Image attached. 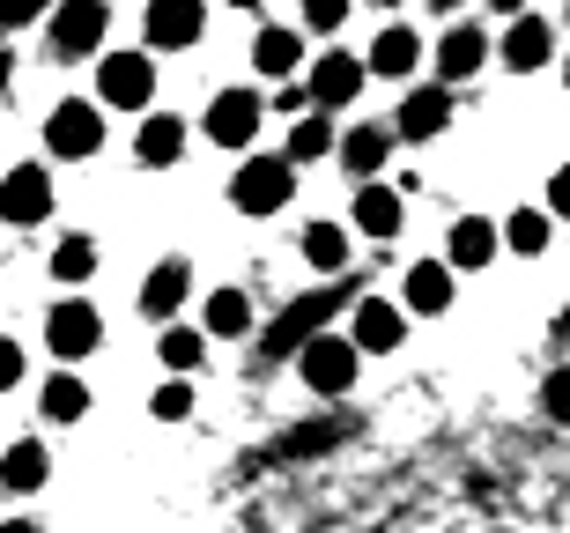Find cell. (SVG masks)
Masks as SVG:
<instances>
[{
    "label": "cell",
    "mask_w": 570,
    "mask_h": 533,
    "mask_svg": "<svg viewBox=\"0 0 570 533\" xmlns=\"http://www.w3.org/2000/svg\"><path fill=\"white\" fill-rule=\"evenodd\" d=\"M341 304H348V289H318V297H296L289 312H282L275 326H267V342H259V356L267 363H296L304 348L326 334V319H334Z\"/></svg>",
    "instance_id": "cell-1"
},
{
    "label": "cell",
    "mask_w": 570,
    "mask_h": 533,
    "mask_svg": "<svg viewBox=\"0 0 570 533\" xmlns=\"http://www.w3.org/2000/svg\"><path fill=\"white\" fill-rule=\"evenodd\" d=\"M45 348L60 363H82V356H97L105 348V312L89 297H60L52 312H45Z\"/></svg>",
    "instance_id": "cell-2"
},
{
    "label": "cell",
    "mask_w": 570,
    "mask_h": 533,
    "mask_svg": "<svg viewBox=\"0 0 570 533\" xmlns=\"http://www.w3.org/2000/svg\"><path fill=\"white\" fill-rule=\"evenodd\" d=\"M289 193H296V164L289 156H245V171L230 178V208L275 215V208H289Z\"/></svg>",
    "instance_id": "cell-3"
},
{
    "label": "cell",
    "mask_w": 570,
    "mask_h": 533,
    "mask_svg": "<svg viewBox=\"0 0 570 533\" xmlns=\"http://www.w3.org/2000/svg\"><path fill=\"white\" fill-rule=\"evenodd\" d=\"M45 149L60 156V164H82V156H97V149H105V111L82 105V97L52 105V119H45Z\"/></svg>",
    "instance_id": "cell-4"
},
{
    "label": "cell",
    "mask_w": 570,
    "mask_h": 533,
    "mask_svg": "<svg viewBox=\"0 0 570 533\" xmlns=\"http://www.w3.org/2000/svg\"><path fill=\"white\" fill-rule=\"evenodd\" d=\"M105 0H60L52 8V60H89V52H105Z\"/></svg>",
    "instance_id": "cell-5"
},
{
    "label": "cell",
    "mask_w": 570,
    "mask_h": 533,
    "mask_svg": "<svg viewBox=\"0 0 570 533\" xmlns=\"http://www.w3.org/2000/svg\"><path fill=\"white\" fill-rule=\"evenodd\" d=\"M148 97H156V60H148V52H105L97 105H111V111H141Z\"/></svg>",
    "instance_id": "cell-6"
},
{
    "label": "cell",
    "mask_w": 570,
    "mask_h": 533,
    "mask_svg": "<svg viewBox=\"0 0 570 533\" xmlns=\"http://www.w3.org/2000/svg\"><path fill=\"white\" fill-rule=\"evenodd\" d=\"M356 363H363V348L348 342V334H318V342L296 356V371H304L312 393H348V385H356Z\"/></svg>",
    "instance_id": "cell-7"
},
{
    "label": "cell",
    "mask_w": 570,
    "mask_h": 533,
    "mask_svg": "<svg viewBox=\"0 0 570 533\" xmlns=\"http://www.w3.org/2000/svg\"><path fill=\"white\" fill-rule=\"evenodd\" d=\"M259 119H267V105H259V89H223L208 105V141L215 149H253V134H259Z\"/></svg>",
    "instance_id": "cell-8"
},
{
    "label": "cell",
    "mask_w": 570,
    "mask_h": 533,
    "mask_svg": "<svg viewBox=\"0 0 570 533\" xmlns=\"http://www.w3.org/2000/svg\"><path fill=\"white\" fill-rule=\"evenodd\" d=\"M363 82H371V67L356 52H318L312 60V105L318 111H348L363 97Z\"/></svg>",
    "instance_id": "cell-9"
},
{
    "label": "cell",
    "mask_w": 570,
    "mask_h": 533,
    "mask_svg": "<svg viewBox=\"0 0 570 533\" xmlns=\"http://www.w3.org/2000/svg\"><path fill=\"white\" fill-rule=\"evenodd\" d=\"M489 52H497V45H489V30H474V22H452V30L430 45V67H438V82L452 89V82H466V75H482Z\"/></svg>",
    "instance_id": "cell-10"
},
{
    "label": "cell",
    "mask_w": 570,
    "mask_h": 533,
    "mask_svg": "<svg viewBox=\"0 0 570 533\" xmlns=\"http://www.w3.org/2000/svg\"><path fill=\"white\" fill-rule=\"evenodd\" d=\"M401 334H407V312H401V304H385V297H356V304H348V342H356V348L393 356V348H401Z\"/></svg>",
    "instance_id": "cell-11"
},
{
    "label": "cell",
    "mask_w": 570,
    "mask_h": 533,
    "mask_svg": "<svg viewBox=\"0 0 570 533\" xmlns=\"http://www.w3.org/2000/svg\"><path fill=\"white\" fill-rule=\"evenodd\" d=\"M0 215H8V223H45V215H52V171H45V164H16V171L0 178Z\"/></svg>",
    "instance_id": "cell-12"
},
{
    "label": "cell",
    "mask_w": 570,
    "mask_h": 533,
    "mask_svg": "<svg viewBox=\"0 0 570 533\" xmlns=\"http://www.w3.org/2000/svg\"><path fill=\"white\" fill-rule=\"evenodd\" d=\"M141 30H148V45H156V52H186V45L208 30V8H200V0H148Z\"/></svg>",
    "instance_id": "cell-13"
},
{
    "label": "cell",
    "mask_w": 570,
    "mask_h": 533,
    "mask_svg": "<svg viewBox=\"0 0 570 533\" xmlns=\"http://www.w3.org/2000/svg\"><path fill=\"white\" fill-rule=\"evenodd\" d=\"M444 127H452V89H444V82L407 89L401 111H393V134H401V141H438Z\"/></svg>",
    "instance_id": "cell-14"
},
{
    "label": "cell",
    "mask_w": 570,
    "mask_h": 533,
    "mask_svg": "<svg viewBox=\"0 0 570 533\" xmlns=\"http://www.w3.org/2000/svg\"><path fill=\"white\" fill-rule=\"evenodd\" d=\"M549 52H556V22L549 16H519L497 38V60L511 67V75H533V67H549Z\"/></svg>",
    "instance_id": "cell-15"
},
{
    "label": "cell",
    "mask_w": 570,
    "mask_h": 533,
    "mask_svg": "<svg viewBox=\"0 0 570 533\" xmlns=\"http://www.w3.org/2000/svg\"><path fill=\"white\" fill-rule=\"evenodd\" d=\"M393 141H401V134H393V127H371V119H363V127H348V134H341V171H356V186H379Z\"/></svg>",
    "instance_id": "cell-16"
},
{
    "label": "cell",
    "mask_w": 570,
    "mask_h": 533,
    "mask_svg": "<svg viewBox=\"0 0 570 533\" xmlns=\"http://www.w3.org/2000/svg\"><path fill=\"white\" fill-rule=\"evenodd\" d=\"M186 297H193V267H186V259H156V267H148V282H141V312L170 326Z\"/></svg>",
    "instance_id": "cell-17"
},
{
    "label": "cell",
    "mask_w": 570,
    "mask_h": 533,
    "mask_svg": "<svg viewBox=\"0 0 570 533\" xmlns=\"http://www.w3.org/2000/svg\"><path fill=\"white\" fill-rule=\"evenodd\" d=\"M452 275H460L452 259H415V267H407V312H423V319L452 312V297H460V289H452Z\"/></svg>",
    "instance_id": "cell-18"
},
{
    "label": "cell",
    "mask_w": 570,
    "mask_h": 533,
    "mask_svg": "<svg viewBox=\"0 0 570 533\" xmlns=\"http://www.w3.org/2000/svg\"><path fill=\"white\" fill-rule=\"evenodd\" d=\"M253 67L267 75V82H289L296 67H304V30H289V22H267L253 38Z\"/></svg>",
    "instance_id": "cell-19"
},
{
    "label": "cell",
    "mask_w": 570,
    "mask_h": 533,
    "mask_svg": "<svg viewBox=\"0 0 570 533\" xmlns=\"http://www.w3.org/2000/svg\"><path fill=\"white\" fill-rule=\"evenodd\" d=\"M45 482H52V452H45L38 437H22V445L0 452V490L8 496H30V490H45Z\"/></svg>",
    "instance_id": "cell-20"
},
{
    "label": "cell",
    "mask_w": 570,
    "mask_h": 533,
    "mask_svg": "<svg viewBox=\"0 0 570 533\" xmlns=\"http://www.w3.org/2000/svg\"><path fill=\"white\" fill-rule=\"evenodd\" d=\"M415 60H423V38H415V30H407V22H393V30H379V38H371V75H385V82H407V75H415Z\"/></svg>",
    "instance_id": "cell-21"
},
{
    "label": "cell",
    "mask_w": 570,
    "mask_h": 533,
    "mask_svg": "<svg viewBox=\"0 0 570 533\" xmlns=\"http://www.w3.org/2000/svg\"><path fill=\"white\" fill-rule=\"evenodd\" d=\"M134 156H141L148 171H170V164L186 156V119H170V111L141 119V134H134Z\"/></svg>",
    "instance_id": "cell-22"
},
{
    "label": "cell",
    "mask_w": 570,
    "mask_h": 533,
    "mask_svg": "<svg viewBox=\"0 0 570 533\" xmlns=\"http://www.w3.org/2000/svg\"><path fill=\"white\" fill-rule=\"evenodd\" d=\"M497 245H504V223H489V215H460L452 223V267H489L497 259Z\"/></svg>",
    "instance_id": "cell-23"
},
{
    "label": "cell",
    "mask_w": 570,
    "mask_h": 533,
    "mask_svg": "<svg viewBox=\"0 0 570 533\" xmlns=\"http://www.w3.org/2000/svg\"><path fill=\"white\" fill-rule=\"evenodd\" d=\"M401 186H356V230L363 237H401Z\"/></svg>",
    "instance_id": "cell-24"
},
{
    "label": "cell",
    "mask_w": 570,
    "mask_h": 533,
    "mask_svg": "<svg viewBox=\"0 0 570 533\" xmlns=\"http://www.w3.org/2000/svg\"><path fill=\"white\" fill-rule=\"evenodd\" d=\"M282 156L304 171V164H318V156H341V134L326 127V111H312V119H296V127H289V149H282Z\"/></svg>",
    "instance_id": "cell-25"
},
{
    "label": "cell",
    "mask_w": 570,
    "mask_h": 533,
    "mask_svg": "<svg viewBox=\"0 0 570 533\" xmlns=\"http://www.w3.org/2000/svg\"><path fill=\"white\" fill-rule=\"evenodd\" d=\"M208 334H215V342L253 334V297H245V289H215V297H208Z\"/></svg>",
    "instance_id": "cell-26"
},
{
    "label": "cell",
    "mask_w": 570,
    "mask_h": 533,
    "mask_svg": "<svg viewBox=\"0 0 570 533\" xmlns=\"http://www.w3.org/2000/svg\"><path fill=\"white\" fill-rule=\"evenodd\" d=\"M549 237H556V215H549V208L504 215V245H511V253H549Z\"/></svg>",
    "instance_id": "cell-27"
},
{
    "label": "cell",
    "mask_w": 570,
    "mask_h": 533,
    "mask_svg": "<svg viewBox=\"0 0 570 533\" xmlns=\"http://www.w3.org/2000/svg\"><path fill=\"white\" fill-rule=\"evenodd\" d=\"M89 275H97V245H89V237H60V245H52V282H60V289H82Z\"/></svg>",
    "instance_id": "cell-28"
},
{
    "label": "cell",
    "mask_w": 570,
    "mask_h": 533,
    "mask_svg": "<svg viewBox=\"0 0 570 533\" xmlns=\"http://www.w3.org/2000/svg\"><path fill=\"white\" fill-rule=\"evenodd\" d=\"M304 259H312L318 275H341V267H348V230H341V223H312V230H304Z\"/></svg>",
    "instance_id": "cell-29"
},
{
    "label": "cell",
    "mask_w": 570,
    "mask_h": 533,
    "mask_svg": "<svg viewBox=\"0 0 570 533\" xmlns=\"http://www.w3.org/2000/svg\"><path fill=\"white\" fill-rule=\"evenodd\" d=\"M45 415H52V423H82V415H89V385L60 371V378L45 385Z\"/></svg>",
    "instance_id": "cell-30"
},
{
    "label": "cell",
    "mask_w": 570,
    "mask_h": 533,
    "mask_svg": "<svg viewBox=\"0 0 570 533\" xmlns=\"http://www.w3.org/2000/svg\"><path fill=\"white\" fill-rule=\"evenodd\" d=\"M156 356H164L170 371L186 378V371H200V356H208V348H200V334H193V326H164V342H156Z\"/></svg>",
    "instance_id": "cell-31"
},
{
    "label": "cell",
    "mask_w": 570,
    "mask_h": 533,
    "mask_svg": "<svg viewBox=\"0 0 570 533\" xmlns=\"http://www.w3.org/2000/svg\"><path fill=\"white\" fill-rule=\"evenodd\" d=\"M148 415H156V423H186V415H193V385H186V378H170L164 393L148 401Z\"/></svg>",
    "instance_id": "cell-32"
},
{
    "label": "cell",
    "mask_w": 570,
    "mask_h": 533,
    "mask_svg": "<svg viewBox=\"0 0 570 533\" xmlns=\"http://www.w3.org/2000/svg\"><path fill=\"white\" fill-rule=\"evenodd\" d=\"M52 22V0H0V30H30V22Z\"/></svg>",
    "instance_id": "cell-33"
},
{
    "label": "cell",
    "mask_w": 570,
    "mask_h": 533,
    "mask_svg": "<svg viewBox=\"0 0 570 533\" xmlns=\"http://www.w3.org/2000/svg\"><path fill=\"white\" fill-rule=\"evenodd\" d=\"M348 22V0H304V30H341Z\"/></svg>",
    "instance_id": "cell-34"
},
{
    "label": "cell",
    "mask_w": 570,
    "mask_h": 533,
    "mask_svg": "<svg viewBox=\"0 0 570 533\" xmlns=\"http://www.w3.org/2000/svg\"><path fill=\"white\" fill-rule=\"evenodd\" d=\"M541 407L570 423V371H549V385H541Z\"/></svg>",
    "instance_id": "cell-35"
},
{
    "label": "cell",
    "mask_w": 570,
    "mask_h": 533,
    "mask_svg": "<svg viewBox=\"0 0 570 533\" xmlns=\"http://www.w3.org/2000/svg\"><path fill=\"white\" fill-rule=\"evenodd\" d=\"M16 385H22V348L0 334V393H16Z\"/></svg>",
    "instance_id": "cell-36"
},
{
    "label": "cell",
    "mask_w": 570,
    "mask_h": 533,
    "mask_svg": "<svg viewBox=\"0 0 570 533\" xmlns=\"http://www.w3.org/2000/svg\"><path fill=\"white\" fill-rule=\"evenodd\" d=\"M549 215H570V164L549 171Z\"/></svg>",
    "instance_id": "cell-37"
},
{
    "label": "cell",
    "mask_w": 570,
    "mask_h": 533,
    "mask_svg": "<svg viewBox=\"0 0 570 533\" xmlns=\"http://www.w3.org/2000/svg\"><path fill=\"white\" fill-rule=\"evenodd\" d=\"M489 8H497V16H511V22L527 16V0H489Z\"/></svg>",
    "instance_id": "cell-38"
},
{
    "label": "cell",
    "mask_w": 570,
    "mask_h": 533,
    "mask_svg": "<svg viewBox=\"0 0 570 533\" xmlns=\"http://www.w3.org/2000/svg\"><path fill=\"white\" fill-rule=\"evenodd\" d=\"M0 533H45V526H38V519H8Z\"/></svg>",
    "instance_id": "cell-39"
},
{
    "label": "cell",
    "mask_w": 570,
    "mask_h": 533,
    "mask_svg": "<svg viewBox=\"0 0 570 533\" xmlns=\"http://www.w3.org/2000/svg\"><path fill=\"white\" fill-rule=\"evenodd\" d=\"M556 348H570V304H563V319H556Z\"/></svg>",
    "instance_id": "cell-40"
},
{
    "label": "cell",
    "mask_w": 570,
    "mask_h": 533,
    "mask_svg": "<svg viewBox=\"0 0 570 533\" xmlns=\"http://www.w3.org/2000/svg\"><path fill=\"white\" fill-rule=\"evenodd\" d=\"M8 75H16V52H8V45H0V89H8Z\"/></svg>",
    "instance_id": "cell-41"
},
{
    "label": "cell",
    "mask_w": 570,
    "mask_h": 533,
    "mask_svg": "<svg viewBox=\"0 0 570 533\" xmlns=\"http://www.w3.org/2000/svg\"><path fill=\"white\" fill-rule=\"evenodd\" d=\"M430 8H438V16H452V8H460V0H430Z\"/></svg>",
    "instance_id": "cell-42"
},
{
    "label": "cell",
    "mask_w": 570,
    "mask_h": 533,
    "mask_svg": "<svg viewBox=\"0 0 570 533\" xmlns=\"http://www.w3.org/2000/svg\"><path fill=\"white\" fill-rule=\"evenodd\" d=\"M371 8H401V0H371Z\"/></svg>",
    "instance_id": "cell-43"
},
{
    "label": "cell",
    "mask_w": 570,
    "mask_h": 533,
    "mask_svg": "<svg viewBox=\"0 0 570 533\" xmlns=\"http://www.w3.org/2000/svg\"><path fill=\"white\" fill-rule=\"evenodd\" d=\"M230 8H259V0H230Z\"/></svg>",
    "instance_id": "cell-44"
},
{
    "label": "cell",
    "mask_w": 570,
    "mask_h": 533,
    "mask_svg": "<svg viewBox=\"0 0 570 533\" xmlns=\"http://www.w3.org/2000/svg\"><path fill=\"white\" fill-rule=\"evenodd\" d=\"M563 89H570V60H563Z\"/></svg>",
    "instance_id": "cell-45"
},
{
    "label": "cell",
    "mask_w": 570,
    "mask_h": 533,
    "mask_svg": "<svg viewBox=\"0 0 570 533\" xmlns=\"http://www.w3.org/2000/svg\"><path fill=\"white\" fill-rule=\"evenodd\" d=\"M563 22H570V8H563Z\"/></svg>",
    "instance_id": "cell-46"
}]
</instances>
